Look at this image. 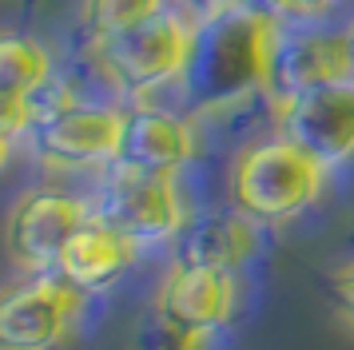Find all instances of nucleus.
Listing matches in <instances>:
<instances>
[{"label":"nucleus","instance_id":"nucleus-2","mask_svg":"<svg viewBox=\"0 0 354 350\" xmlns=\"http://www.w3.org/2000/svg\"><path fill=\"white\" fill-rule=\"evenodd\" d=\"M326 172L330 167L315 151H306L303 143L283 131L243 147L235 156L227 175V195H231V207L251 223L279 227L319 203Z\"/></svg>","mask_w":354,"mask_h":350},{"label":"nucleus","instance_id":"nucleus-15","mask_svg":"<svg viewBox=\"0 0 354 350\" xmlns=\"http://www.w3.org/2000/svg\"><path fill=\"white\" fill-rule=\"evenodd\" d=\"M163 8L167 0H80V24L92 40H108L160 16Z\"/></svg>","mask_w":354,"mask_h":350},{"label":"nucleus","instance_id":"nucleus-17","mask_svg":"<svg viewBox=\"0 0 354 350\" xmlns=\"http://www.w3.org/2000/svg\"><path fill=\"white\" fill-rule=\"evenodd\" d=\"M207 338H192V334L167 326L163 318H151L140 334V350H199Z\"/></svg>","mask_w":354,"mask_h":350},{"label":"nucleus","instance_id":"nucleus-9","mask_svg":"<svg viewBox=\"0 0 354 350\" xmlns=\"http://www.w3.org/2000/svg\"><path fill=\"white\" fill-rule=\"evenodd\" d=\"M279 120L290 140H299L306 151L326 163H351L354 159V76L315 88L306 95L283 100L279 104Z\"/></svg>","mask_w":354,"mask_h":350},{"label":"nucleus","instance_id":"nucleus-16","mask_svg":"<svg viewBox=\"0 0 354 350\" xmlns=\"http://www.w3.org/2000/svg\"><path fill=\"white\" fill-rule=\"evenodd\" d=\"M346 0H259V8L274 12L287 24H319L326 16H335Z\"/></svg>","mask_w":354,"mask_h":350},{"label":"nucleus","instance_id":"nucleus-7","mask_svg":"<svg viewBox=\"0 0 354 350\" xmlns=\"http://www.w3.org/2000/svg\"><path fill=\"white\" fill-rule=\"evenodd\" d=\"M80 311V291L56 270L28 275L0 291V350H52Z\"/></svg>","mask_w":354,"mask_h":350},{"label":"nucleus","instance_id":"nucleus-20","mask_svg":"<svg viewBox=\"0 0 354 350\" xmlns=\"http://www.w3.org/2000/svg\"><path fill=\"white\" fill-rule=\"evenodd\" d=\"M342 32H346V44H351V56H354V20H351V24H346Z\"/></svg>","mask_w":354,"mask_h":350},{"label":"nucleus","instance_id":"nucleus-4","mask_svg":"<svg viewBox=\"0 0 354 350\" xmlns=\"http://www.w3.org/2000/svg\"><path fill=\"white\" fill-rule=\"evenodd\" d=\"M124 124L128 111L108 104H52L36 116L32 151L52 172H88V167H115L124 151Z\"/></svg>","mask_w":354,"mask_h":350},{"label":"nucleus","instance_id":"nucleus-1","mask_svg":"<svg viewBox=\"0 0 354 350\" xmlns=\"http://www.w3.org/2000/svg\"><path fill=\"white\" fill-rule=\"evenodd\" d=\"M287 36V20L267 8H235L199 24V48L187 72V88L199 108H219L243 95H274L279 48Z\"/></svg>","mask_w":354,"mask_h":350},{"label":"nucleus","instance_id":"nucleus-11","mask_svg":"<svg viewBox=\"0 0 354 350\" xmlns=\"http://www.w3.org/2000/svg\"><path fill=\"white\" fill-rule=\"evenodd\" d=\"M354 76V56L346 44V32H315V28H290L279 48L274 68V104L306 95L315 88L338 84Z\"/></svg>","mask_w":354,"mask_h":350},{"label":"nucleus","instance_id":"nucleus-13","mask_svg":"<svg viewBox=\"0 0 354 350\" xmlns=\"http://www.w3.org/2000/svg\"><path fill=\"white\" fill-rule=\"evenodd\" d=\"M136 255H140L136 239H128L124 231H115V227H108L104 219L92 215L64 247L60 263H56V275L64 283H72L80 295H96V291H108L136 263Z\"/></svg>","mask_w":354,"mask_h":350},{"label":"nucleus","instance_id":"nucleus-3","mask_svg":"<svg viewBox=\"0 0 354 350\" xmlns=\"http://www.w3.org/2000/svg\"><path fill=\"white\" fill-rule=\"evenodd\" d=\"M195 48H199V24H192L176 8H163L160 16L120 36L92 40V56H96L100 72L112 80V88L144 100L163 88L187 84Z\"/></svg>","mask_w":354,"mask_h":350},{"label":"nucleus","instance_id":"nucleus-12","mask_svg":"<svg viewBox=\"0 0 354 350\" xmlns=\"http://www.w3.org/2000/svg\"><path fill=\"white\" fill-rule=\"evenodd\" d=\"M192 159H195V127L187 116L151 108V104H140V108L128 111L120 163L140 167V172L179 175Z\"/></svg>","mask_w":354,"mask_h":350},{"label":"nucleus","instance_id":"nucleus-5","mask_svg":"<svg viewBox=\"0 0 354 350\" xmlns=\"http://www.w3.org/2000/svg\"><path fill=\"white\" fill-rule=\"evenodd\" d=\"M92 207H96V219L124 231L140 247L179 239V231L187 227V207H183L176 175L140 172L128 163H115L108 172Z\"/></svg>","mask_w":354,"mask_h":350},{"label":"nucleus","instance_id":"nucleus-18","mask_svg":"<svg viewBox=\"0 0 354 350\" xmlns=\"http://www.w3.org/2000/svg\"><path fill=\"white\" fill-rule=\"evenodd\" d=\"M335 295H338V311L346 315V322H354V267H346L338 275Z\"/></svg>","mask_w":354,"mask_h":350},{"label":"nucleus","instance_id":"nucleus-10","mask_svg":"<svg viewBox=\"0 0 354 350\" xmlns=\"http://www.w3.org/2000/svg\"><path fill=\"white\" fill-rule=\"evenodd\" d=\"M56 76V56L44 40L20 28H0V131L28 136L36 124V95Z\"/></svg>","mask_w":354,"mask_h":350},{"label":"nucleus","instance_id":"nucleus-6","mask_svg":"<svg viewBox=\"0 0 354 350\" xmlns=\"http://www.w3.org/2000/svg\"><path fill=\"white\" fill-rule=\"evenodd\" d=\"M96 215V207L60 187H40L20 195L17 207L8 211L4 223V247L12 263L24 267L28 275H48L56 270L64 247L84 223Z\"/></svg>","mask_w":354,"mask_h":350},{"label":"nucleus","instance_id":"nucleus-19","mask_svg":"<svg viewBox=\"0 0 354 350\" xmlns=\"http://www.w3.org/2000/svg\"><path fill=\"white\" fill-rule=\"evenodd\" d=\"M17 151V136H8V131H0V172L8 167V159Z\"/></svg>","mask_w":354,"mask_h":350},{"label":"nucleus","instance_id":"nucleus-8","mask_svg":"<svg viewBox=\"0 0 354 350\" xmlns=\"http://www.w3.org/2000/svg\"><path fill=\"white\" fill-rule=\"evenodd\" d=\"M235 270L223 267H199V263H176L167 270L156 295V318L167 326L207 338L235 315Z\"/></svg>","mask_w":354,"mask_h":350},{"label":"nucleus","instance_id":"nucleus-14","mask_svg":"<svg viewBox=\"0 0 354 350\" xmlns=\"http://www.w3.org/2000/svg\"><path fill=\"white\" fill-rule=\"evenodd\" d=\"M255 227L259 223L239 215L235 207L231 211H207L199 219H187V227L179 231V263L223 267V270L243 267L259 247Z\"/></svg>","mask_w":354,"mask_h":350}]
</instances>
